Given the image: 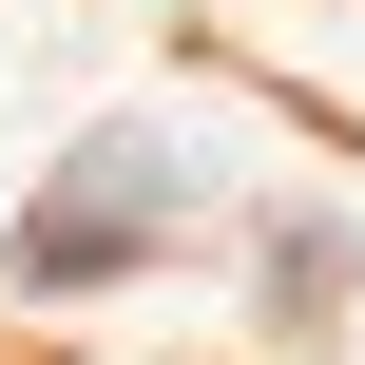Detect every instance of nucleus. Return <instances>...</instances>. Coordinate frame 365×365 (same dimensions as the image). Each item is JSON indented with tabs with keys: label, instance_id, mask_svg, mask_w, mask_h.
Returning <instances> with one entry per match:
<instances>
[{
	"label": "nucleus",
	"instance_id": "f257e3e1",
	"mask_svg": "<svg viewBox=\"0 0 365 365\" xmlns=\"http://www.w3.org/2000/svg\"><path fill=\"white\" fill-rule=\"evenodd\" d=\"M192 192H212V154L192 135H154V115H115V135H77L58 173H38V212H19V289H115V269H154L173 231H192Z\"/></svg>",
	"mask_w": 365,
	"mask_h": 365
}]
</instances>
